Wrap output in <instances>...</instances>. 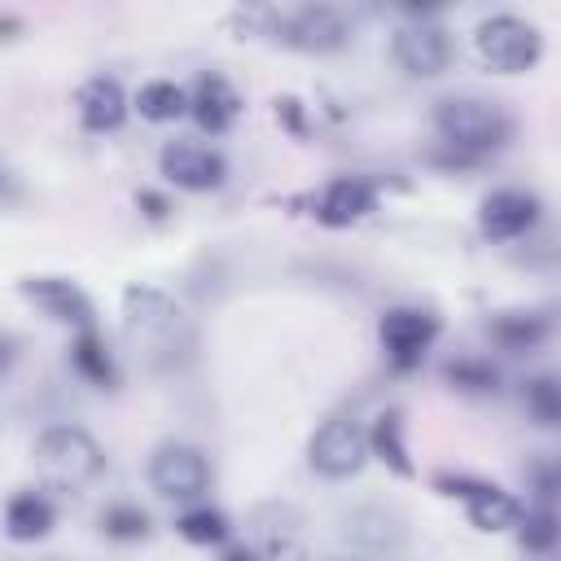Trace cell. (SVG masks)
Segmentation results:
<instances>
[{"instance_id": "6da1fadb", "label": "cell", "mask_w": 561, "mask_h": 561, "mask_svg": "<svg viewBox=\"0 0 561 561\" xmlns=\"http://www.w3.org/2000/svg\"><path fill=\"white\" fill-rule=\"evenodd\" d=\"M434 131L460 162H473L508 145L513 118L495 101H482V96H443L434 105Z\"/></svg>"}, {"instance_id": "7a4b0ae2", "label": "cell", "mask_w": 561, "mask_h": 561, "mask_svg": "<svg viewBox=\"0 0 561 561\" xmlns=\"http://www.w3.org/2000/svg\"><path fill=\"white\" fill-rule=\"evenodd\" d=\"M35 469L48 486H61V491H79L88 482L101 478L105 469V451L101 443L79 430V425H48L39 438H35Z\"/></svg>"}, {"instance_id": "3957f363", "label": "cell", "mask_w": 561, "mask_h": 561, "mask_svg": "<svg viewBox=\"0 0 561 561\" xmlns=\"http://www.w3.org/2000/svg\"><path fill=\"white\" fill-rule=\"evenodd\" d=\"M473 48H478L486 70H495V75H526L543 57V35H539L535 22H526L517 13H491V18H482L473 26Z\"/></svg>"}, {"instance_id": "277c9868", "label": "cell", "mask_w": 561, "mask_h": 561, "mask_svg": "<svg viewBox=\"0 0 561 561\" xmlns=\"http://www.w3.org/2000/svg\"><path fill=\"white\" fill-rule=\"evenodd\" d=\"M149 486L162 500L175 504H197L210 491V460L193 443H158L149 456Z\"/></svg>"}, {"instance_id": "5b68a950", "label": "cell", "mask_w": 561, "mask_h": 561, "mask_svg": "<svg viewBox=\"0 0 561 561\" xmlns=\"http://www.w3.org/2000/svg\"><path fill=\"white\" fill-rule=\"evenodd\" d=\"M434 486L443 491V495H451V500H460L465 504V513H469V522L478 526V530H517V522H522V500L517 495H508L504 486H495V482H482V478H469V473H434Z\"/></svg>"}, {"instance_id": "8992f818", "label": "cell", "mask_w": 561, "mask_h": 561, "mask_svg": "<svg viewBox=\"0 0 561 561\" xmlns=\"http://www.w3.org/2000/svg\"><path fill=\"white\" fill-rule=\"evenodd\" d=\"M364 460H368V430L351 416H329L307 443V465L333 482L355 478L364 469Z\"/></svg>"}, {"instance_id": "52a82bcc", "label": "cell", "mask_w": 561, "mask_h": 561, "mask_svg": "<svg viewBox=\"0 0 561 561\" xmlns=\"http://www.w3.org/2000/svg\"><path fill=\"white\" fill-rule=\"evenodd\" d=\"M438 337V316L425 307H390L377 320V342L394 373H412Z\"/></svg>"}, {"instance_id": "ba28073f", "label": "cell", "mask_w": 561, "mask_h": 561, "mask_svg": "<svg viewBox=\"0 0 561 561\" xmlns=\"http://www.w3.org/2000/svg\"><path fill=\"white\" fill-rule=\"evenodd\" d=\"M390 57H394V66L403 70V75H412V79H434V75H443L447 70V61H451V35L434 22V18H412V22H403V26H394V35H390Z\"/></svg>"}, {"instance_id": "9c48e42d", "label": "cell", "mask_w": 561, "mask_h": 561, "mask_svg": "<svg viewBox=\"0 0 561 561\" xmlns=\"http://www.w3.org/2000/svg\"><path fill=\"white\" fill-rule=\"evenodd\" d=\"M272 31L280 44H289L298 53H316V57L337 53L351 39V26H346L342 9H333V4H302L294 13H280Z\"/></svg>"}, {"instance_id": "30bf717a", "label": "cell", "mask_w": 561, "mask_h": 561, "mask_svg": "<svg viewBox=\"0 0 561 561\" xmlns=\"http://www.w3.org/2000/svg\"><path fill=\"white\" fill-rule=\"evenodd\" d=\"M123 324H127V333H131L136 342H145V346H171L184 320H180V307H175L162 289H153V285H131V289L123 294Z\"/></svg>"}, {"instance_id": "8fae6325", "label": "cell", "mask_w": 561, "mask_h": 561, "mask_svg": "<svg viewBox=\"0 0 561 561\" xmlns=\"http://www.w3.org/2000/svg\"><path fill=\"white\" fill-rule=\"evenodd\" d=\"M158 171L167 175V184L184 188V193H210L224 184L228 175V162L219 149L210 145H193V140H171L162 153H158Z\"/></svg>"}, {"instance_id": "7c38bea8", "label": "cell", "mask_w": 561, "mask_h": 561, "mask_svg": "<svg viewBox=\"0 0 561 561\" xmlns=\"http://www.w3.org/2000/svg\"><path fill=\"white\" fill-rule=\"evenodd\" d=\"M18 294L26 302H35V311H44L57 324L92 329V320H96L92 298L75 280H66V276H26V280H18Z\"/></svg>"}, {"instance_id": "4fadbf2b", "label": "cell", "mask_w": 561, "mask_h": 561, "mask_svg": "<svg viewBox=\"0 0 561 561\" xmlns=\"http://www.w3.org/2000/svg\"><path fill=\"white\" fill-rule=\"evenodd\" d=\"M539 197L526 188H495L478 206V232L486 241H517L539 224Z\"/></svg>"}, {"instance_id": "5bb4252c", "label": "cell", "mask_w": 561, "mask_h": 561, "mask_svg": "<svg viewBox=\"0 0 561 561\" xmlns=\"http://www.w3.org/2000/svg\"><path fill=\"white\" fill-rule=\"evenodd\" d=\"M377 206V184L364 175H337L311 197V215L324 228H351Z\"/></svg>"}, {"instance_id": "9a60e30c", "label": "cell", "mask_w": 561, "mask_h": 561, "mask_svg": "<svg viewBox=\"0 0 561 561\" xmlns=\"http://www.w3.org/2000/svg\"><path fill=\"white\" fill-rule=\"evenodd\" d=\"M188 114L206 136H224L241 114V96L224 75L210 70V75H197V83L188 88Z\"/></svg>"}, {"instance_id": "2e32d148", "label": "cell", "mask_w": 561, "mask_h": 561, "mask_svg": "<svg viewBox=\"0 0 561 561\" xmlns=\"http://www.w3.org/2000/svg\"><path fill=\"white\" fill-rule=\"evenodd\" d=\"M75 110H79V123H83L88 131H118L123 118H127V92H123L118 79L92 75V79L79 83Z\"/></svg>"}, {"instance_id": "e0dca14e", "label": "cell", "mask_w": 561, "mask_h": 561, "mask_svg": "<svg viewBox=\"0 0 561 561\" xmlns=\"http://www.w3.org/2000/svg\"><path fill=\"white\" fill-rule=\"evenodd\" d=\"M70 368L88 386H96V390H118V364H114V355H110V346H105V337L96 329H79L75 333V342H70Z\"/></svg>"}, {"instance_id": "ac0fdd59", "label": "cell", "mask_w": 561, "mask_h": 561, "mask_svg": "<svg viewBox=\"0 0 561 561\" xmlns=\"http://www.w3.org/2000/svg\"><path fill=\"white\" fill-rule=\"evenodd\" d=\"M53 522H57V513H53L48 495H39V491H18V495L4 504V535H9L13 543H35V539H44V535L53 530Z\"/></svg>"}, {"instance_id": "d6986e66", "label": "cell", "mask_w": 561, "mask_h": 561, "mask_svg": "<svg viewBox=\"0 0 561 561\" xmlns=\"http://www.w3.org/2000/svg\"><path fill=\"white\" fill-rule=\"evenodd\" d=\"M368 456H377V460H381L386 469H394L399 478H412V473H416V465H412V456H408V438H403V416H399L394 408L373 421V430H368Z\"/></svg>"}, {"instance_id": "ffe728a7", "label": "cell", "mask_w": 561, "mask_h": 561, "mask_svg": "<svg viewBox=\"0 0 561 561\" xmlns=\"http://www.w3.org/2000/svg\"><path fill=\"white\" fill-rule=\"evenodd\" d=\"M486 333H491V342H500L504 351L517 355V351H535L552 333V324L543 311H504L486 324Z\"/></svg>"}, {"instance_id": "44dd1931", "label": "cell", "mask_w": 561, "mask_h": 561, "mask_svg": "<svg viewBox=\"0 0 561 561\" xmlns=\"http://www.w3.org/2000/svg\"><path fill=\"white\" fill-rule=\"evenodd\" d=\"M136 110L149 123H175L180 114H188V88H180L171 79H149L136 92Z\"/></svg>"}, {"instance_id": "7402d4cb", "label": "cell", "mask_w": 561, "mask_h": 561, "mask_svg": "<svg viewBox=\"0 0 561 561\" xmlns=\"http://www.w3.org/2000/svg\"><path fill=\"white\" fill-rule=\"evenodd\" d=\"M175 530L188 539V543H197V548H219L224 539H228V517L219 513V508H210V504H193V508H184L180 517H175Z\"/></svg>"}, {"instance_id": "603a6c76", "label": "cell", "mask_w": 561, "mask_h": 561, "mask_svg": "<svg viewBox=\"0 0 561 561\" xmlns=\"http://www.w3.org/2000/svg\"><path fill=\"white\" fill-rule=\"evenodd\" d=\"M522 403H526V416L539 425V430H557L561 425V386L552 373H539L522 386Z\"/></svg>"}, {"instance_id": "cb8c5ba5", "label": "cell", "mask_w": 561, "mask_h": 561, "mask_svg": "<svg viewBox=\"0 0 561 561\" xmlns=\"http://www.w3.org/2000/svg\"><path fill=\"white\" fill-rule=\"evenodd\" d=\"M443 377H447L456 390H465V394H495V390H500V373H495V364L482 359V355H460V359H451V364L443 368Z\"/></svg>"}, {"instance_id": "d4e9b609", "label": "cell", "mask_w": 561, "mask_h": 561, "mask_svg": "<svg viewBox=\"0 0 561 561\" xmlns=\"http://www.w3.org/2000/svg\"><path fill=\"white\" fill-rule=\"evenodd\" d=\"M517 539H522L526 552L548 557V552L557 548V513H552V504H535V508H526L522 522H517Z\"/></svg>"}, {"instance_id": "484cf974", "label": "cell", "mask_w": 561, "mask_h": 561, "mask_svg": "<svg viewBox=\"0 0 561 561\" xmlns=\"http://www.w3.org/2000/svg\"><path fill=\"white\" fill-rule=\"evenodd\" d=\"M101 530H105L110 539H123V543L145 539V535H149V513H145L140 504H110V508L101 513Z\"/></svg>"}, {"instance_id": "4316f807", "label": "cell", "mask_w": 561, "mask_h": 561, "mask_svg": "<svg viewBox=\"0 0 561 561\" xmlns=\"http://www.w3.org/2000/svg\"><path fill=\"white\" fill-rule=\"evenodd\" d=\"M530 486H535V504H552V495H557V465H552V456H543L530 469Z\"/></svg>"}, {"instance_id": "83f0119b", "label": "cell", "mask_w": 561, "mask_h": 561, "mask_svg": "<svg viewBox=\"0 0 561 561\" xmlns=\"http://www.w3.org/2000/svg\"><path fill=\"white\" fill-rule=\"evenodd\" d=\"M276 118L294 131V136H307V123H302V105L294 96H276Z\"/></svg>"}, {"instance_id": "f1b7e54d", "label": "cell", "mask_w": 561, "mask_h": 561, "mask_svg": "<svg viewBox=\"0 0 561 561\" xmlns=\"http://www.w3.org/2000/svg\"><path fill=\"white\" fill-rule=\"evenodd\" d=\"M359 522H364V513H355V517H351V526H359ZM368 522H373V526H386V513H368ZM359 535H364V530H351V539H359ZM386 539H390V530H373V535H368L364 543L381 548Z\"/></svg>"}, {"instance_id": "f546056e", "label": "cell", "mask_w": 561, "mask_h": 561, "mask_svg": "<svg viewBox=\"0 0 561 561\" xmlns=\"http://www.w3.org/2000/svg\"><path fill=\"white\" fill-rule=\"evenodd\" d=\"M136 206H145L149 219H167V210H171V202H167L162 193H153V188H140V193H136Z\"/></svg>"}, {"instance_id": "4dcf8cb0", "label": "cell", "mask_w": 561, "mask_h": 561, "mask_svg": "<svg viewBox=\"0 0 561 561\" xmlns=\"http://www.w3.org/2000/svg\"><path fill=\"white\" fill-rule=\"evenodd\" d=\"M18 193H22V184H18V175L0 167V202H18Z\"/></svg>"}, {"instance_id": "1f68e13d", "label": "cell", "mask_w": 561, "mask_h": 561, "mask_svg": "<svg viewBox=\"0 0 561 561\" xmlns=\"http://www.w3.org/2000/svg\"><path fill=\"white\" fill-rule=\"evenodd\" d=\"M224 561H263V557H259L254 548H241V543H237V548H224Z\"/></svg>"}, {"instance_id": "d6a6232c", "label": "cell", "mask_w": 561, "mask_h": 561, "mask_svg": "<svg viewBox=\"0 0 561 561\" xmlns=\"http://www.w3.org/2000/svg\"><path fill=\"white\" fill-rule=\"evenodd\" d=\"M9 364H13V342H9V337H0V377L9 373Z\"/></svg>"}]
</instances>
